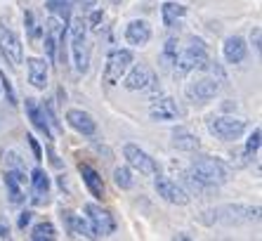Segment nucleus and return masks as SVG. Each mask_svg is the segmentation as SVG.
Masks as SVG:
<instances>
[{"label":"nucleus","instance_id":"e433bc0d","mask_svg":"<svg viewBox=\"0 0 262 241\" xmlns=\"http://www.w3.org/2000/svg\"><path fill=\"white\" fill-rule=\"evenodd\" d=\"M102 17H104V14H102V10H95V12L90 14V24H92V26H97L99 22H102Z\"/></svg>","mask_w":262,"mask_h":241},{"label":"nucleus","instance_id":"a878e982","mask_svg":"<svg viewBox=\"0 0 262 241\" xmlns=\"http://www.w3.org/2000/svg\"><path fill=\"white\" fill-rule=\"evenodd\" d=\"M31 239L33 241H52L57 239V227L52 223H38L31 229Z\"/></svg>","mask_w":262,"mask_h":241},{"label":"nucleus","instance_id":"a211bd4d","mask_svg":"<svg viewBox=\"0 0 262 241\" xmlns=\"http://www.w3.org/2000/svg\"><path fill=\"white\" fill-rule=\"evenodd\" d=\"M26 71H29V83L36 90H45L48 85V64L40 57H29L26 59Z\"/></svg>","mask_w":262,"mask_h":241},{"label":"nucleus","instance_id":"ddd939ff","mask_svg":"<svg viewBox=\"0 0 262 241\" xmlns=\"http://www.w3.org/2000/svg\"><path fill=\"white\" fill-rule=\"evenodd\" d=\"M67 123L76 130V133L85 135V137H90V135L97 133V120L92 118L88 111H83V109H69L67 111Z\"/></svg>","mask_w":262,"mask_h":241},{"label":"nucleus","instance_id":"6e6552de","mask_svg":"<svg viewBox=\"0 0 262 241\" xmlns=\"http://www.w3.org/2000/svg\"><path fill=\"white\" fill-rule=\"evenodd\" d=\"M154 189L159 192L161 199L168 201V204H172V206H187L189 199H191V194L187 192L182 185H177V182L168 180V177H161V175L154 180Z\"/></svg>","mask_w":262,"mask_h":241},{"label":"nucleus","instance_id":"6ab92c4d","mask_svg":"<svg viewBox=\"0 0 262 241\" xmlns=\"http://www.w3.org/2000/svg\"><path fill=\"white\" fill-rule=\"evenodd\" d=\"M222 54H225V59L229 64H241L246 59V54H248V45L241 36H229L222 45Z\"/></svg>","mask_w":262,"mask_h":241},{"label":"nucleus","instance_id":"aec40b11","mask_svg":"<svg viewBox=\"0 0 262 241\" xmlns=\"http://www.w3.org/2000/svg\"><path fill=\"white\" fill-rule=\"evenodd\" d=\"M177 114H180V109H177L175 99H170V97H161V99L151 102V107H149L151 120H175Z\"/></svg>","mask_w":262,"mask_h":241},{"label":"nucleus","instance_id":"7ed1b4c3","mask_svg":"<svg viewBox=\"0 0 262 241\" xmlns=\"http://www.w3.org/2000/svg\"><path fill=\"white\" fill-rule=\"evenodd\" d=\"M85 19L83 17H73L69 19V33H71V48H73V59H76V69L80 73L88 71V48H85V36H88V29H85Z\"/></svg>","mask_w":262,"mask_h":241},{"label":"nucleus","instance_id":"f8f14e48","mask_svg":"<svg viewBox=\"0 0 262 241\" xmlns=\"http://www.w3.org/2000/svg\"><path fill=\"white\" fill-rule=\"evenodd\" d=\"M5 187H7V194H10V204L19 206L26 199V194H24L26 175L19 168H7L5 170Z\"/></svg>","mask_w":262,"mask_h":241},{"label":"nucleus","instance_id":"2eb2a0df","mask_svg":"<svg viewBox=\"0 0 262 241\" xmlns=\"http://www.w3.org/2000/svg\"><path fill=\"white\" fill-rule=\"evenodd\" d=\"M151 83V69L146 64H135L125 71V90L135 92V90H144L146 85Z\"/></svg>","mask_w":262,"mask_h":241},{"label":"nucleus","instance_id":"c9c22d12","mask_svg":"<svg viewBox=\"0 0 262 241\" xmlns=\"http://www.w3.org/2000/svg\"><path fill=\"white\" fill-rule=\"evenodd\" d=\"M97 5V0H76V7H80V10H92V7Z\"/></svg>","mask_w":262,"mask_h":241},{"label":"nucleus","instance_id":"cd10ccee","mask_svg":"<svg viewBox=\"0 0 262 241\" xmlns=\"http://www.w3.org/2000/svg\"><path fill=\"white\" fill-rule=\"evenodd\" d=\"M177 38H168L165 41V48H163V54H161V62H163V67H172L175 64V57H177Z\"/></svg>","mask_w":262,"mask_h":241},{"label":"nucleus","instance_id":"72a5a7b5","mask_svg":"<svg viewBox=\"0 0 262 241\" xmlns=\"http://www.w3.org/2000/svg\"><path fill=\"white\" fill-rule=\"evenodd\" d=\"M250 43H253V48H255V52H260V48H262V31L257 29H253V33H250Z\"/></svg>","mask_w":262,"mask_h":241},{"label":"nucleus","instance_id":"20e7f679","mask_svg":"<svg viewBox=\"0 0 262 241\" xmlns=\"http://www.w3.org/2000/svg\"><path fill=\"white\" fill-rule=\"evenodd\" d=\"M133 59H135L133 50H128V48L114 50V52L106 57V67H104V76H102L104 83H106V85H116L118 81L125 76V71L133 67Z\"/></svg>","mask_w":262,"mask_h":241},{"label":"nucleus","instance_id":"7c9ffc66","mask_svg":"<svg viewBox=\"0 0 262 241\" xmlns=\"http://www.w3.org/2000/svg\"><path fill=\"white\" fill-rule=\"evenodd\" d=\"M40 109H43L45 120H48V126L52 128V133H55V130H61V126H59V120H57V116H55V109H52V104H50V102H45Z\"/></svg>","mask_w":262,"mask_h":241},{"label":"nucleus","instance_id":"2f4dec72","mask_svg":"<svg viewBox=\"0 0 262 241\" xmlns=\"http://www.w3.org/2000/svg\"><path fill=\"white\" fill-rule=\"evenodd\" d=\"M24 24H26V31H29L31 38H40L43 36V31L36 26V19H33V12H26L24 14Z\"/></svg>","mask_w":262,"mask_h":241},{"label":"nucleus","instance_id":"dca6fc26","mask_svg":"<svg viewBox=\"0 0 262 241\" xmlns=\"http://www.w3.org/2000/svg\"><path fill=\"white\" fill-rule=\"evenodd\" d=\"M78 173H80V177H83V182H85L88 192H90L95 199H104V196H106V187H104L102 175L92 168V166H88V163H80V166H78Z\"/></svg>","mask_w":262,"mask_h":241},{"label":"nucleus","instance_id":"b1692460","mask_svg":"<svg viewBox=\"0 0 262 241\" xmlns=\"http://www.w3.org/2000/svg\"><path fill=\"white\" fill-rule=\"evenodd\" d=\"M187 14V7L180 5V3H163V7H161V17H163V26H175L180 19Z\"/></svg>","mask_w":262,"mask_h":241},{"label":"nucleus","instance_id":"473e14b6","mask_svg":"<svg viewBox=\"0 0 262 241\" xmlns=\"http://www.w3.org/2000/svg\"><path fill=\"white\" fill-rule=\"evenodd\" d=\"M26 139H29V147H31V151H33V158H36V161H43V149H40V145L36 142V137H33V135H26Z\"/></svg>","mask_w":262,"mask_h":241},{"label":"nucleus","instance_id":"4be33fe9","mask_svg":"<svg viewBox=\"0 0 262 241\" xmlns=\"http://www.w3.org/2000/svg\"><path fill=\"white\" fill-rule=\"evenodd\" d=\"M26 111H29V118H31V123L40 130V133L45 135V139H52L55 137V133H52V128L48 126V120H45V114H43V109L36 104V99H26Z\"/></svg>","mask_w":262,"mask_h":241},{"label":"nucleus","instance_id":"c85d7f7f","mask_svg":"<svg viewBox=\"0 0 262 241\" xmlns=\"http://www.w3.org/2000/svg\"><path fill=\"white\" fill-rule=\"evenodd\" d=\"M260 139H262V130H260V128H255V130L250 133L248 142H246V151H244V154L248 158H253L257 151H260Z\"/></svg>","mask_w":262,"mask_h":241},{"label":"nucleus","instance_id":"9d476101","mask_svg":"<svg viewBox=\"0 0 262 241\" xmlns=\"http://www.w3.org/2000/svg\"><path fill=\"white\" fill-rule=\"evenodd\" d=\"M0 54L7 59V64L19 67L21 59H24V48H21V41L17 38V33L7 29H0Z\"/></svg>","mask_w":262,"mask_h":241},{"label":"nucleus","instance_id":"f03ea898","mask_svg":"<svg viewBox=\"0 0 262 241\" xmlns=\"http://www.w3.org/2000/svg\"><path fill=\"white\" fill-rule=\"evenodd\" d=\"M208 62V52H206V45H203V41H199V38H194L191 41V45L184 52H177L175 57V78H182V76H187L189 71H194V69H203Z\"/></svg>","mask_w":262,"mask_h":241},{"label":"nucleus","instance_id":"9b49d317","mask_svg":"<svg viewBox=\"0 0 262 241\" xmlns=\"http://www.w3.org/2000/svg\"><path fill=\"white\" fill-rule=\"evenodd\" d=\"M222 220L227 225H238V223H253L260 217V208H253V206H241V204H234V206H225L222 211Z\"/></svg>","mask_w":262,"mask_h":241},{"label":"nucleus","instance_id":"393cba45","mask_svg":"<svg viewBox=\"0 0 262 241\" xmlns=\"http://www.w3.org/2000/svg\"><path fill=\"white\" fill-rule=\"evenodd\" d=\"M45 7L50 10L52 17H57L61 24L69 26V19H71V3H69V0H48Z\"/></svg>","mask_w":262,"mask_h":241},{"label":"nucleus","instance_id":"0eeeda50","mask_svg":"<svg viewBox=\"0 0 262 241\" xmlns=\"http://www.w3.org/2000/svg\"><path fill=\"white\" fill-rule=\"evenodd\" d=\"M123 156H125V161H128L130 168L140 170L142 175H159V163H156V158H151L137 145H125L123 147Z\"/></svg>","mask_w":262,"mask_h":241},{"label":"nucleus","instance_id":"f3484780","mask_svg":"<svg viewBox=\"0 0 262 241\" xmlns=\"http://www.w3.org/2000/svg\"><path fill=\"white\" fill-rule=\"evenodd\" d=\"M125 41L133 45V48H142L151 41V26L146 24L144 19H135L125 26Z\"/></svg>","mask_w":262,"mask_h":241},{"label":"nucleus","instance_id":"1a4fd4ad","mask_svg":"<svg viewBox=\"0 0 262 241\" xmlns=\"http://www.w3.org/2000/svg\"><path fill=\"white\" fill-rule=\"evenodd\" d=\"M220 90V81L215 78V76H201V78L191 81L187 88H184V92H187V97H189L191 102H210L215 95H217Z\"/></svg>","mask_w":262,"mask_h":241},{"label":"nucleus","instance_id":"4468645a","mask_svg":"<svg viewBox=\"0 0 262 241\" xmlns=\"http://www.w3.org/2000/svg\"><path fill=\"white\" fill-rule=\"evenodd\" d=\"M31 194H33L31 196L33 206H45L50 201V177L43 168H36L31 173Z\"/></svg>","mask_w":262,"mask_h":241},{"label":"nucleus","instance_id":"58836bf2","mask_svg":"<svg viewBox=\"0 0 262 241\" xmlns=\"http://www.w3.org/2000/svg\"><path fill=\"white\" fill-rule=\"evenodd\" d=\"M10 163H12L14 168H19V156L17 154H12V151H10Z\"/></svg>","mask_w":262,"mask_h":241},{"label":"nucleus","instance_id":"f257e3e1","mask_svg":"<svg viewBox=\"0 0 262 241\" xmlns=\"http://www.w3.org/2000/svg\"><path fill=\"white\" fill-rule=\"evenodd\" d=\"M187 173H191L196 180L203 182V185H208V187L225 185V182H229V177H232L229 166H227L225 161H220V158H213V156L194 158V163H191V168L187 170Z\"/></svg>","mask_w":262,"mask_h":241},{"label":"nucleus","instance_id":"f704fd0d","mask_svg":"<svg viewBox=\"0 0 262 241\" xmlns=\"http://www.w3.org/2000/svg\"><path fill=\"white\" fill-rule=\"evenodd\" d=\"M31 220H33V213H31V211H24L21 215H19V220H17V227H19V229H26V225H31Z\"/></svg>","mask_w":262,"mask_h":241},{"label":"nucleus","instance_id":"4c0bfd02","mask_svg":"<svg viewBox=\"0 0 262 241\" xmlns=\"http://www.w3.org/2000/svg\"><path fill=\"white\" fill-rule=\"evenodd\" d=\"M10 236V229H7V225L0 220V239H7Z\"/></svg>","mask_w":262,"mask_h":241},{"label":"nucleus","instance_id":"5701e85b","mask_svg":"<svg viewBox=\"0 0 262 241\" xmlns=\"http://www.w3.org/2000/svg\"><path fill=\"white\" fill-rule=\"evenodd\" d=\"M170 137H172V147L180 149V151H196L199 147H201L199 137H196L194 133H189L187 128H175Z\"/></svg>","mask_w":262,"mask_h":241},{"label":"nucleus","instance_id":"39448f33","mask_svg":"<svg viewBox=\"0 0 262 241\" xmlns=\"http://www.w3.org/2000/svg\"><path fill=\"white\" fill-rule=\"evenodd\" d=\"M206 126L210 135H215L217 139H225V142L238 139L246 133V120L234 118V116H213V118H208Z\"/></svg>","mask_w":262,"mask_h":241},{"label":"nucleus","instance_id":"bb28decb","mask_svg":"<svg viewBox=\"0 0 262 241\" xmlns=\"http://www.w3.org/2000/svg\"><path fill=\"white\" fill-rule=\"evenodd\" d=\"M114 182H116L118 189H133V173H130V166H121V168L114 170Z\"/></svg>","mask_w":262,"mask_h":241},{"label":"nucleus","instance_id":"c756f323","mask_svg":"<svg viewBox=\"0 0 262 241\" xmlns=\"http://www.w3.org/2000/svg\"><path fill=\"white\" fill-rule=\"evenodd\" d=\"M0 83H3V92H5L7 102L12 104V107H17V95H14V88H12V81L7 78L5 71H0Z\"/></svg>","mask_w":262,"mask_h":241},{"label":"nucleus","instance_id":"423d86ee","mask_svg":"<svg viewBox=\"0 0 262 241\" xmlns=\"http://www.w3.org/2000/svg\"><path fill=\"white\" fill-rule=\"evenodd\" d=\"M85 215H88V225L92 229V239H99V236H109L114 234L116 229V220L109 211H104L102 206L97 204H85Z\"/></svg>","mask_w":262,"mask_h":241},{"label":"nucleus","instance_id":"412c9836","mask_svg":"<svg viewBox=\"0 0 262 241\" xmlns=\"http://www.w3.org/2000/svg\"><path fill=\"white\" fill-rule=\"evenodd\" d=\"M61 220H64V227L71 236H85V239H92V229L88 225V220H83L80 215L71 211H61Z\"/></svg>","mask_w":262,"mask_h":241}]
</instances>
